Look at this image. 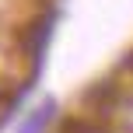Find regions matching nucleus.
<instances>
[{
    "mask_svg": "<svg viewBox=\"0 0 133 133\" xmlns=\"http://www.w3.org/2000/svg\"><path fill=\"white\" fill-rule=\"evenodd\" d=\"M46 119H49V105H46V109H39V112H35L32 119L25 123V130H21V133H39V130H42V123H46Z\"/></svg>",
    "mask_w": 133,
    "mask_h": 133,
    "instance_id": "nucleus-1",
    "label": "nucleus"
}]
</instances>
